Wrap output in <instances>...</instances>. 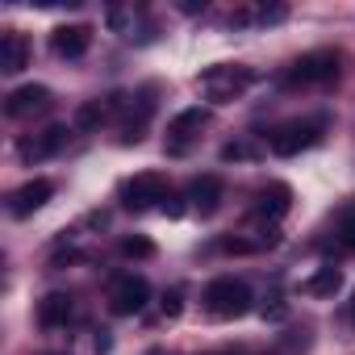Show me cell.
I'll use <instances>...</instances> for the list:
<instances>
[{
    "label": "cell",
    "instance_id": "1",
    "mask_svg": "<svg viewBox=\"0 0 355 355\" xmlns=\"http://www.w3.org/2000/svg\"><path fill=\"white\" fill-rule=\"evenodd\" d=\"M205 309L214 318H243L251 309V288L247 280H234V276H218L205 284Z\"/></svg>",
    "mask_w": 355,
    "mask_h": 355
},
{
    "label": "cell",
    "instance_id": "2",
    "mask_svg": "<svg viewBox=\"0 0 355 355\" xmlns=\"http://www.w3.org/2000/svg\"><path fill=\"white\" fill-rule=\"evenodd\" d=\"M322 130H326V121H322V117H309V121H284V125H276V130H272V138H268V142H272V150H276V155H284V159H288V155H301L305 146H313V142L322 138Z\"/></svg>",
    "mask_w": 355,
    "mask_h": 355
},
{
    "label": "cell",
    "instance_id": "3",
    "mask_svg": "<svg viewBox=\"0 0 355 355\" xmlns=\"http://www.w3.org/2000/svg\"><path fill=\"white\" fill-rule=\"evenodd\" d=\"M247 84H255V71L251 67H230V63H218V67H209V71H201V88L214 96V101H230V96H239Z\"/></svg>",
    "mask_w": 355,
    "mask_h": 355
},
{
    "label": "cell",
    "instance_id": "4",
    "mask_svg": "<svg viewBox=\"0 0 355 355\" xmlns=\"http://www.w3.org/2000/svg\"><path fill=\"white\" fill-rule=\"evenodd\" d=\"M338 76V55L334 51H309V55H301L293 67H288V84H301V88H309V84H330Z\"/></svg>",
    "mask_w": 355,
    "mask_h": 355
},
{
    "label": "cell",
    "instance_id": "5",
    "mask_svg": "<svg viewBox=\"0 0 355 355\" xmlns=\"http://www.w3.org/2000/svg\"><path fill=\"white\" fill-rule=\"evenodd\" d=\"M121 201H125L130 209H146V205H155V201H167V180H163L159 171H138L134 180L121 184Z\"/></svg>",
    "mask_w": 355,
    "mask_h": 355
},
{
    "label": "cell",
    "instance_id": "6",
    "mask_svg": "<svg viewBox=\"0 0 355 355\" xmlns=\"http://www.w3.org/2000/svg\"><path fill=\"white\" fill-rule=\"evenodd\" d=\"M146 301H150V284H146L142 276H121V280L113 284V293H109V309H113L117 318L138 313Z\"/></svg>",
    "mask_w": 355,
    "mask_h": 355
},
{
    "label": "cell",
    "instance_id": "7",
    "mask_svg": "<svg viewBox=\"0 0 355 355\" xmlns=\"http://www.w3.org/2000/svg\"><path fill=\"white\" fill-rule=\"evenodd\" d=\"M209 113L205 109H184V113H175L171 125H167V155H184V146L205 130Z\"/></svg>",
    "mask_w": 355,
    "mask_h": 355
},
{
    "label": "cell",
    "instance_id": "8",
    "mask_svg": "<svg viewBox=\"0 0 355 355\" xmlns=\"http://www.w3.org/2000/svg\"><path fill=\"white\" fill-rule=\"evenodd\" d=\"M46 109H51V88H42V84H26L17 92H9V101H5L9 117H34V113H46Z\"/></svg>",
    "mask_w": 355,
    "mask_h": 355
},
{
    "label": "cell",
    "instance_id": "9",
    "mask_svg": "<svg viewBox=\"0 0 355 355\" xmlns=\"http://www.w3.org/2000/svg\"><path fill=\"white\" fill-rule=\"evenodd\" d=\"M88 46H92V30H88V26H59V30L51 34V51H55L59 59H84Z\"/></svg>",
    "mask_w": 355,
    "mask_h": 355
},
{
    "label": "cell",
    "instance_id": "10",
    "mask_svg": "<svg viewBox=\"0 0 355 355\" xmlns=\"http://www.w3.org/2000/svg\"><path fill=\"white\" fill-rule=\"evenodd\" d=\"M51 197H55V184H51V180H30V184H21V189L9 197V214H13V218H30V214L42 209Z\"/></svg>",
    "mask_w": 355,
    "mask_h": 355
},
{
    "label": "cell",
    "instance_id": "11",
    "mask_svg": "<svg viewBox=\"0 0 355 355\" xmlns=\"http://www.w3.org/2000/svg\"><path fill=\"white\" fill-rule=\"evenodd\" d=\"M26 63H30V38L21 30H5L0 34V71L17 76L26 71Z\"/></svg>",
    "mask_w": 355,
    "mask_h": 355
},
{
    "label": "cell",
    "instance_id": "12",
    "mask_svg": "<svg viewBox=\"0 0 355 355\" xmlns=\"http://www.w3.org/2000/svg\"><path fill=\"white\" fill-rule=\"evenodd\" d=\"M63 142H67V125H51L38 138H26L21 142V159H51V155L63 150Z\"/></svg>",
    "mask_w": 355,
    "mask_h": 355
},
{
    "label": "cell",
    "instance_id": "13",
    "mask_svg": "<svg viewBox=\"0 0 355 355\" xmlns=\"http://www.w3.org/2000/svg\"><path fill=\"white\" fill-rule=\"evenodd\" d=\"M255 209H259V218H284L288 209H293V189L288 184H268L263 193H259V201H255Z\"/></svg>",
    "mask_w": 355,
    "mask_h": 355
},
{
    "label": "cell",
    "instance_id": "14",
    "mask_svg": "<svg viewBox=\"0 0 355 355\" xmlns=\"http://www.w3.org/2000/svg\"><path fill=\"white\" fill-rule=\"evenodd\" d=\"M67 318H71V297L67 293H46L38 301V326L55 330V326H67Z\"/></svg>",
    "mask_w": 355,
    "mask_h": 355
},
{
    "label": "cell",
    "instance_id": "15",
    "mask_svg": "<svg viewBox=\"0 0 355 355\" xmlns=\"http://www.w3.org/2000/svg\"><path fill=\"white\" fill-rule=\"evenodd\" d=\"M218 201H222V180H218V175H201V180H193V205L201 214H214Z\"/></svg>",
    "mask_w": 355,
    "mask_h": 355
},
{
    "label": "cell",
    "instance_id": "16",
    "mask_svg": "<svg viewBox=\"0 0 355 355\" xmlns=\"http://www.w3.org/2000/svg\"><path fill=\"white\" fill-rule=\"evenodd\" d=\"M343 288V272L338 268H318L309 280H305V293L309 297H334Z\"/></svg>",
    "mask_w": 355,
    "mask_h": 355
},
{
    "label": "cell",
    "instance_id": "17",
    "mask_svg": "<svg viewBox=\"0 0 355 355\" xmlns=\"http://www.w3.org/2000/svg\"><path fill=\"white\" fill-rule=\"evenodd\" d=\"M105 117H109V105H101V101H84V105L76 109V125H80V130H96Z\"/></svg>",
    "mask_w": 355,
    "mask_h": 355
},
{
    "label": "cell",
    "instance_id": "18",
    "mask_svg": "<svg viewBox=\"0 0 355 355\" xmlns=\"http://www.w3.org/2000/svg\"><path fill=\"white\" fill-rule=\"evenodd\" d=\"M121 255L125 259H150L155 255V243L150 239H121Z\"/></svg>",
    "mask_w": 355,
    "mask_h": 355
},
{
    "label": "cell",
    "instance_id": "19",
    "mask_svg": "<svg viewBox=\"0 0 355 355\" xmlns=\"http://www.w3.org/2000/svg\"><path fill=\"white\" fill-rule=\"evenodd\" d=\"M222 159H226V163H239V159H255V146H251V142H226V146H222Z\"/></svg>",
    "mask_w": 355,
    "mask_h": 355
},
{
    "label": "cell",
    "instance_id": "20",
    "mask_svg": "<svg viewBox=\"0 0 355 355\" xmlns=\"http://www.w3.org/2000/svg\"><path fill=\"white\" fill-rule=\"evenodd\" d=\"M338 243H343V247L355 255V214H347V218L338 222Z\"/></svg>",
    "mask_w": 355,
    "mask_h": 355
},
{
    "label": "cell",
    "instance_id": "21",
    "mask_svg": "<svg viewBox=\"0 0 355 355\" xmlns=\"http://www.w3.org/2000/svg\"><path fill=\"white\" fill-rule=\"evenodd\" d=\"M180 309H184V297H180V288H171V293L163 297V313H167V318H180Z\"/></svg>",
    "mask_w": 355,
    "mask_h": 355
},
{
    "label": "cell",
    "instance_id": "22",
    "mask_svg": "<svg viewBox=\"0 0 355 355\" xmlns=\"http://www.w3.org/2000/svg\"><path fill=\"white\" fill-rule=\"evenodd\" d=\"M255 21H263V26H268V21H284V5H272V9H259V13H255Z\"/></svg>",
    "mask_w": 355,
    "mask_h": 355
},
{
    "label": "cell",
    "instance_id": "23",
    "mask_svg": "<svg viewBox=\"0 0 355 355\" xmlns=\"http://www.w3.org/2000/svg\"><path fill=\"white\" fill-rule=\"evenodd\" d=\"M163 214H167V218H180V214H184V205L175 201V197H167V201H163Z\"/></svg>",
    "mask_w": 355,
    "mask_h": 355
},
{
    "label": "cell",
    "instance_id": "24",
    "mask_svg": "<svg viewBox=\"0 0 355 355\" xmlns=\"http://www.w3.org/2000/svg\"><path fill=\"white\" fill-rule=\"evenodd\" d=\"M351 322H355V297H351Z\"/></svg>",
    "mask_w": 355,
    "mask_h": 355
}]
</instances>
